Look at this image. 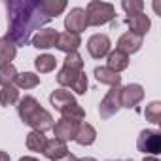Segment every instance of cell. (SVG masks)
I'll return each mask as SVG.
<instances>
[{
	"label": "cell",
	"mask_w": 161,
	"mask_h": 161,
	"mask_svg": "<svg viewBox=\"0 0 161 161\" xmlns=\"http://www.w3.org/2000/svg\"><path fill=\"white\" fill-rule=\"evenodd\" d=\"M8 10V38L15 46H27L32 32L51 21L42 2L34 0H12L6 4Z\"/></svg>",
	"instance_id": "cell-1"
},
{
	"label": "cell",
	"mask_w": 161,
	"mask_h": 161,
	"mask_svg": "<svg viewBox=\"0 0 161 161\" xmlns=\"http://www.w3.org/2000/svg\"><path fill=\"white\" fill-rule=\"evenodd\" d=\"M17 112H19L21 121L31 125L34 131L46 133V131L53 129V116L47 110H44L40 106V103L31 95H25L23 99H19Z\"/></svg>",
	"instance_id": "cell-2"
},
{
	"label": "cell",
	"mask_w": 161,
	"mask_h": 161,
	"mask_svg": "<svg viewBox=\"0 0 161 161\" xmlns=\"http://www.w3.org/2000/svg\"><path fill=\"white\" fill-rule=\"evenodd\" d=\"M86 15H87V27H101V25L110 23L116 17V8L110 2L93 0V2L87 4Z\"/></svg>",
	"instance_id": "cell-3"
},
{
	"label": "cell",
	"mask_w": 161,
	"mask_h": 161,
	"mask_svg": "<svg viewBox=\"0 0 161 161\" xmlns=\"http://www.w3.org/2000/svg\"><path fill=\"white\" fill-rule=\"evenodd\" d=\"M136 148L142 153L148 155H157L161 152V133L159 131H152V129H144L138 135L136 140Z\"/></svg>",
	"instance_id": "cell-4"
},
{
	"label": "cell",
	"mask_w": 161,
	"mask_h": 161,
	"mask_svg": "<svg viewBox=\"0 0 161 161\" xmlns=\"http://www.w3.org/2000/svg\"><path fill=\"white\" fill-rule=\"evenodd\" d=\"M119 93H121V87H112L106 97L101 101L99 104V114L103 119H110L112 116H116L121 108V101H119Z\"/></svg>",
	"instance_id": "cell-5"
},
{
	"label": "cell",
	"mask_w": 161,
	"mask_h": 161,
	"mask_svg": "<svg viewBox=\"0 0 161 161\" xmlns=\"http://www.w3.org/2000/svg\"><path fill=\"white\" fill-rule=\"evenodd\" d=\"M64 29L66 32H72V34H80L87 29V15H86V10L82 8H72L64 19Z\"/></svg>",
	"instance_id": "cell-6"
},
{
	"label": "cell",
	"mask_w": 161,
	"mask_h": 161,
	"mask_svg": "<svg viewBox=\"0 0 161 161\" xmlns=\"http://www.w3.org/2000/svg\"><path fill=\"white\" fill-rule=\"evenodd\" d=\"M142 99H144V87L140 84H129L121 87V93H119L121 108H135Z\"/></svg>",
	"instance_id": "cell-7"
},
{
	"label": "cell",
	"mask_w": 161,
	"mask_h": 161,
	"mask_svg": "<svg viewBox=\"0 0 161 161\" xmlns=\"http://www.w3.org/2000/svg\"><path fill=\"white\" fill-rule=\"evenodd\" d=\"M110 38L106 34H93L89 40H87V51L93 59H103L110 53Z\"/></svg>",
	"instance_id": "cell-8"
},
{
	"label": "cell",
	"mask_w": 161,
	"mask_h": 161,
	"mask_svg": "<svg viewBox=\"0 0 161 161\" xmlns=\"http://www.w3.org/2000/svg\"><path fill=\"white\" fill-rule=\"evenodd\" d=\"M78 127H80V123L61 118V119L55 121V125H53V135H55L57 140H63V142L74 140V138H76V133H78Z\"/></svg>",
	"instance_id": "cell-9"
},
{
	"label": "cell",
	"mask_w": 161,
	"mask_h": 161,
	"mask_svg": "<svg viewBox=\"0 0 161 161\" xmlns=\"http://www.w3.org/2000/svg\"><path fill=\"white\" fill-rule=\"evenodd\" d=\"M142 42H144L142 36L133 34V32H123V34L119 36V40H118L116 49L121 51V53H125V55H131V53H136V51L142 47Z\"/></svg>",
	"instance_id": "cell-10"
},
{
	"label": "cell",
	"mask_w": 161,
	"mask_h": 161,
	"mask_svg": "<svg viewBox=\"0 0 161 161\" xmlns=\"http://www.w3.org/2000/svg\"><path fill=\"white\" fill-rule=\"evenodd\" d=\"M57 36H59V32H57L55 29H44V31H38V32L31 38V44H32L36 49H49V47H55Z\"/></svg>",
	"instance_id": "cell-11"
},
{
	"label": "cell",
	"mask_w": 161,
	"mask_h": 161,
	"mask_svg": "<svg viewBox=\"0 0 161 161\" xmlns=\"http://www.w3.org/2000/svg\"><path fill=\"white\" fill-rule=\"evenodd\" d=\"M80 46H82V38H80V34H72V32H61L55 44V47L64 53H74L78 51Z\"/></svg>",
	"instance_id": "cell-12"
},
{
	"label": "cell",
	"mask_w": 161,
	"mask_h": 161,
	"mask_svg": "<svg viewBox=\"0 0 161 161\" xmlns=\"http://www.w3.org/2000/svg\"><path fill=\"white\" fill-rule=\"evenodd\" d=\"M125 23H127V27L131 29L129 32H133V34H138V36H144V34L148 32V29H150V17H148L146 14L129 15V17L125 19Z\"/></svg>",
	"instance_id": "cell-13"
},
{
	"label": "cell",
	"mask_w": 161,
	"mask_h": 161,
	"mask_svg": "<svg viewBox=\"0 0 161 161\" xmlns=\"http://www.w3.org/2000/svg\"><path fill=\"white\" fill-rule=\"evenodd\" d=\"M93 74H95V78H97V82L106 84V86H110V87H119V84H121V76H119L118 72L110 70L108 66H97V68L93 70Z\"/></svg>",
	"instance_id": "cell-14"
},
{
	"label": "cell",
	"mask_w": 161,
	"mask_h": 161,
	"mask_svg": "<svg viewBox=\"0 0 161 161\" xmlns=\"http://www.w3.org/2000/svg\"><path fill=\"white\" fill-rule=\"evenodd\" d=\"M42 153H44L47 159L57 161V159H61V157H64V155L68 153V148H66V142L57 140V138H51V140H47V144H46V148H44Z\"/></svg>",
	"instance_id": "cell-15"
},
{
	"label": "cell",
	"mask_w": 161,
	"mask_h": 161,
	"mask_svg": "<svg viewBox=\"0 0 161 161\" xmlns=\"http://www.w3.org/2000/svg\"><path fill=\"white\" fill-rule=\"evenodd\" d=\"M95 138H97V131H95L93 125H89V123H86V121L80 123L78 133H76V138H74L80 146H91V144L95 142Z\"/></svg>",
	"instance_id": "cell-16"
},
{
	"label": "cell",
	"mask_w": 161,
	"mask_h": 161,
	"mask_svg": "<svg viewBox=\"0 0 161 161\" xmlns=\"http://www.w3.org/2000/svg\"><path fill=\"white\" fill-rule=\"evenodd\" d=\"M49 103H51V106H55V110H61V108H64L66 104L76 103V99H74V95H72L70 91H66V89H55V91H51V95H49Z\"/></svg>",
	"instance_id": "cell-17"
},
{
	"label": "cell",
	"mask_w": 161,
	"mask_h": 161,
	"mask_svg": "<svg viewBox=\"0 0 161 161\" xmlns=\"http://www.w3.org/2000/svg\"><path fill=\"white\" fill-rule=\"evenodd\" d=\"M59 112H61V116L64 119H70V121H76V123H82L86 119V110L80 106L78 103H70L64 108H61Z\"/></svg>",
	"instance_id": "cell-18"
},
{
	"label": "cell",
	"mask_w": 161,
	"mask_h": 161,
	"mask_svg": "<svg viewBox=\"0 0 161 161\" xmlns=\"http://www.w3.org/2000/svg\"><path fill=\"white\" fill-rule=\"evenodd\" d=\"M15 53H17V46L8 36L0 38V64H6V63L14 61Z\"/></svg>",
	"instance_id": "cell-19"
},
{
	"label": "cell",
	"mask_w": 161,
	"mask_h": 161,
	"mask_svg": "<svg viewBox=\"0 0 161 161\" xmlns=\"http://www.w3.org/2000/svg\"><path fill=\"white\" fill-rule=\"evenodd\" d=\"M129 66V55H125V53H121V51H110L108 53V68L110 70H114V72H121V70H125Z\"/></svg>",
	"instance_id": "cell-20"
},
{
	"label": "cell",
	"mask_w": 161,
	"mask_h": 161,
	"mask_svg": "<svg viewBox=\"0 0 161 161\" xmlns=\"http://www.w3.org/2000/svg\"><path fill=\"white\" fill-rule=\"evenodd\" d=\"M34 66H36V70H38L40 74H47V72L55 70L57 59H55L53 55H49V53H44V55H38V57L34 59Z\"/></svg>",
	"instance_id": "cell-21"
},
{
	"label": "cell",
	"mask_w": 161,
	"mask_h": 161,
	"mask_svg": "<svg viewBox=\"0 0 161 161\" xmlns=\"http://www.w3.org/2000/svg\"><path fill=\"white\" fill-rule=\"evenodd\" d=\"M46 144H47V138L44 136V133H40V131H31V133L27 135V148H29L31 152H44Z\"/></svg>",
	"instance_id": "cell-22"
},
{
	"label": "cell",
	"mask_w": 161,
	"mask_h": 161,
	"mask_svg": "<svg viewBox=\"0 0 161 161\" xmlns=\"http://www.w3.org/2000/svg\"><path fill=\"white\" fill-rule=\"evenodd\" d=\"M38 84H40V76H36L34 72L17 74V80H15V86L21 89H34Z\"/></svg>",
	"instance_id": "cell-23"
},
{
	"label": "cell",
	"mask_w": 161,
	"mask_h": 161,
	"mask_svg": "<svg viewBox=\"0 0 161 161\" xmlns=\"http://www.w3.org/2000/svg\"><path fill=\"white\" fill-rule=\"evenodd\" d=\"M17 80V70L12 63H6V64H0V84L4 86H14Z\"/></svg>",
	"instance_id": "cell-24"
},
{
	"label": "cell",
	"mask_w": 161,
	"mask_h": 161,
	"mask_svg": "<svg viewBox=\"0 0 161 161\" xmlns=\"http://www.w3.org/2000/svg\"><path fill=\"white\" fill-rule=\"evenodd\" d=\"M19 101V91L15 86H4L0 91V106H12Z\"/></svg>",
	"instance_id": "cell-25"
},
{
	"label": "cell",
	"mask_w": 161,
	"mask_h": 161,
	"mask_svg": "<svg viewBox=\"0 0 161 161\" xmlns=\"http://www.w3.org/2000/svg\"><path fill=\"white\" fill-rule=\"evenodd\" d=\"M78 76H80V72L63 66V68L59 70V74H57V82H59V86H63V87H72Z\"/></svg>",
	"instance_id": "cell-26"
},
{
	"label": "cell",
	"mask_w": 161,
	"mask_h": 161,
	"mask_svg": "<svg viewBox=\"0 0 161 161\" xmlns=\"http://www.w3.org/2000/svg\"><path fill=\"white\" fill-rule=\"evenodd\" d=\"M44 8L49 14V17L53 19V17L61 15L66 10V2H64V0H44Z\"/></svg>",
	"instance_id": "cell-27"
},
{
	"label": "cell",
	"mask_w": 161,
	"mask_h": 161,
	"mask_svg": "<svg viewBox=\"0 0 161 161\" xmlns=\"http://www.w3.org/2000/svg\"><path fill=\"white\" fill-rule=\"evenodd\" d=\"M144 116H146V119L148 121H152V123H161V103L159 101H153V103H150L148 106H146V110H144Z\"/></svg>",
	"instance_id": "cell-28"
},
{
	"label": "cell",
	"mask_w": 161,
	"mask_h": 161,
	"mask_svg": "<svg viewBox=\"0 0 161 161\" xmlns=\"http://www.w3.org/2000/svg\"><path fill=\"white\" fill-rule=\"evenodd\" d=\"M64 66L70 68V70H76V72H84V59L78 51L74 53H66V59H64Z\"/></svg>",
	"instance_id": "cell-29"
},
{
	"label": "cell",
	"mask_w": 161,
	"mask_h": 161,
	"mask_svg": "<svg viewBox=\"0 0 161 161\" xmlns=\"http://www.w3.org/2000/svg\"><path fill=\"white\" fill-rule=\"evenodd\" d=\"M121 8L127 12V15H136V14H142V10H144V2L142 0H123L121 2Z\"/></svg>",
	"instance_id": "cell-30"
},
{
	"label": "cell",
	"mask_w": 161,
	"mask_h": 161,
	"mask_svg": "<svg viewBox=\"0 0 161 161\" xmlns=\"http://www.w3.org/2000/svg\"><path fill=\"white\" fill-rule=\"evenodd\" d=\"M70 89L76 95H86V91H87V76H86V72H80V76L76 78V82H74V86Z\"/></svg>",
	"instance_id": "cell-31"
},
{
	"label": "cell",
	"mask_w": 161,
	"mask_h": 161,
	"mask_svg": "<svg viewBox=\"0 0 161 161\" xmlns=\"http://www.w3.org/2000/svg\"><path fill=\"white\" fill-rule=\"evenodd\" d=\"M57 161H78V159H76V157H74V155H72V153L68 152V153H66L64 157H61V159H57Z\"/></svg>",
	"instance_id": "cell-32"
},
{
	"label": "cell",
	"mask_w": 161,
	"mask_h": 161,
	"mask_svg": "<svg viewBox=\"0 0 161 161\" xmlns=\"http://www.w3.org/2000/svg\"><path fill=\"white\" fill-rule=\"evenodd\" d=\"M0 161H10V155L6 152H2V150H0Z\"/></svg>",
	"instance_id": "cell-33"
},
{
	"label": "cell",
	"mask_w": 161,
	"mask_h": 161,
	"mask_svg": "<svg viewBox=\"0 0 161 161\" xmlns=\"http://www.w3.org/2000/svg\"><path fill=\"white\" fill-rule=\"evenodd\" d=\"M19 161H40V159H36V157H31V155H25V157H21Z\"/></svg>",
	"instance_id": "cell-34"
},
{
	"label": "cell",
	"mask_w": 161,
	"mask_h": 161,
	"mask_svg": "<svg viewBox=\"0 0 161 161\" xmlns=\"http://www.w3.org/2000/svg\"><path fill=\"white\" fill-rule=\"evenodd\" d=\"M142 161H159V159H157V157H153V155H146Z\"/></svg>",
	"instance_id": "cell-35"
},
{
	"label": "cell",
	"mask_w": 161,
	"mask_h": 161,
	"mask_svg": "<svg viewBox=\"0 0 161 161\" xmlns=\"http://www.w3.org/2000/svg\"><path fill=\"white\" fill-rule=\"evenodd\" d=\"M78 161H97V159H93V157H84V159H78Z\"/></svg>",
	"instance_id": "cell-36"
},
{
	"label": "cell",
	"mask_w": 161,
	"mask_h": 161,
	"mask_svg": "<svg viewBox=\"0 0 161 161\" xmlns=\"http://www.w3.org/2000/svg\"><path fill=\"white\" fill-rule=\"evenodd\" d=\"M110 161H133V159H110Z\"/></svg>",
	"instance_id": "cell-37"
}]
</instances>
